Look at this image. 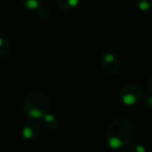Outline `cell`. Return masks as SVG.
Here are the masks:
<instances>
[{
	"label": "cell",
	"instance_id": "1",
	"mask_svg": "<svg viewBox=\"0 0 152 152\" xmlns=\"http://www.w3.org/2000/svg\"><path fill=\"white\" fill-rule=\"evenodd\" d=\"M134 135V128L129 120L125 118L115 119L105 130L106 144L114 150L127 148L131 144Z\"/></svg>",
	"mask_w": 152,
	"mask_h": 152
},
{
	"label": "cell",
	"instance_id": "2",
	"mask_svg": "<svg viewBox=\"0 0 152 152\" xmlns=\"http://www.w3.org/2000/svg\"><path fill=\"white\" fill-rule=\"evenodd\" d=\"M49 99L43 93H31L25 98L23 108L27 117L34 120L42 119L49 110Z\"/></svg>",
	"mask_w": 152,
	"mask_h": 152
},
{
	"label": "cell",
	"instance_id": "3",
	"mask_svg": "<svg viewBox=\"0 0 152 152\" xmlns=\"http://www.w3.org/2000/svg\"><path fill=\"white\" fill-rule=\"evenodd\" d=\"M119 99L124 105L134 106L144 99V93L137 85H126L119 92Z\"/></svg>",
	"mask_w": 152,
	"mask_h": 152
},
{
	"label": "cell",
	"instance_id": "4",
	"mask_svg": "<svg viewBox=\"0 0 152 152\" xmlns=\"http://www.w3.org/2000/svg\"><path fill=\"white\" fill-rule=\"evenodd\" d=\"M101 65L108 73H117L120 70V58L114 52H105L101 57Z\"/></svg>",
	"mask_w": 152,
	"mask_h": 152
},
{
	"label": "cell",
	"instance_id": "5",
	"mask_svg": "<svg viewBox=\"0 0 152 152\" xmlns=\"http://www.w3.org/2000/svg\"><path fill=\"white\" fill-rule=\"evenodd\" d=\"M41 133V126L37 121H29L23 126L21 131V134L23 139L27 141L34 140L40 135Z\"/></svg>",
	"mask_w": 152,
	"mask_h": 152
},
{
	"label": "cell",
	"instance_id": "6",
	"mask_svg": "<svg viewBox=\"0 0 152 152\" xmlns=\"http://www.w3.org/2000/svg\"><path fill=\"white\" fill-rule=\"evenodd\" d=\"M43 119V125L48 130H53L58 126V119L53 114H49L48 112L42 117Z\"/></svg>",
	"mask_w": 152,
	"mask_h": 152
},
{
	"label": "cell",
	"instance_id": "7",
	"mask_svg": "<svg viewBox=\"0 0 152 152\" xmlns=\"http://www.w3.org/2000/svg\"><path fill=\"white\" fill-rule=\"evenodd\" d=\"M56 4L64 11H71L79 4V0H56Z\"/></svg>",
	"mask_w": 152,
	"mask_h": 152
},
{
	"label": "cell",
	"instance_id": "8",
	"mask_svg": "<svg viewBox=\"0 0 152 152\" xmlns=\"http://www.w3.org/2000/svg\"><path fill=\"white\" fill-rule=\"evenodd\" d=\"M25 7L30 12H37L40 7H42L43 0H23Z\"/></svg>",
	"mask_w": 152,
	"mask_h": 152
},
{
	"label": "cell",
	"instance_id": "9",
	"mask_svg": "<svg viewBox=\"0 0 152 152\" xmlns=\"http://www.w3.org/2000/svg\"><path fill=\"white\" fill-rule=\"evenodd\" d=\"M137 7L142 13H150L152 7V0H137Z\"/></svg>",
	"mask_w": 152,
	"mask_h": 152
},
{
	"label": "cell",
	"instance_id": "10",
	"mask_svg": "<svg viewBox=\"0 0 152 152\" xmlns=\"http://www.w3.org/2000/svg\"><path fill=\"white\" fill-rule=\"evenodd\" d=\"M11 50V44L5 38L0 36V56H4L9 54Z\"/></svg>",
	"mask_w": 152,
	"mask_h": 152
},
{
	"label": "cell",
	"instance_id": "11",
	"mask_svg": "<svg viewBox=\"0 0 152 152\" xmlns=\"http://www.w3.org/2000/svg\"><path fill=\"white\" fill-rule=\"evenodd\" d=\"M126 149L130 152H145L146 151V149L141 144H130Z\"/></svg>",
	"mask_w": 152,
	"mask_h": 152
},
{
	"label": "cell",
	"instance_id": "12",
	"mask_svg": "<svg viewBox=\"0 0 152 152\" xmlns=\"http://www.w3.org/2000/svg\"><path fill=\"white\" fill-rule=\"evenodd\" d=\"M37 12H38L39 17H40L41 19H43V20H47L49 18V16H50L49 12L47 11L46 9H43V7H40V9H39Z\"/></svg>",
	"mask_w": 152,
	"mask_h": 152
},
{
	"label": "cell",
	"instance_id": "13",
	"mask_svg": "<svg viewBox=\"0 0 152 152\" xmlns=\"http://www.w3.org/2000/svg\"><path fill=\"white\" fill-rule=\"evenodd\" d=\"M151 95H148V97H147V100H146V104H147V106H148V108H150L151 107Z\"/></svg>",
	"mask_w": 152,
	"mask_h": 152
}]
</instances>
